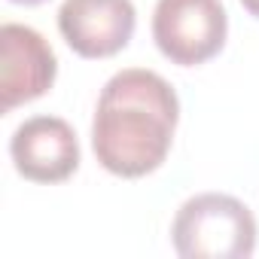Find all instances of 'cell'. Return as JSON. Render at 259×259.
I'll use <instances>...</instances> for the list:
<instances>
[{
  "label": "cell",
  "mask_w": 259,
  "mask_h": 259,
  "mask_svg": "<svg viewBox=\"0 0 259 259\" xmlns=\"http://www.w3.org/2000/svg\"><path fill=\"white\" fill-rule=\"evenodd\" d=\"M180 122L177 92L147 67H128L107 79L92 119V150L116 177H147L165 165Z\"/></svg>",
  "instance_id": "1"
},
{
  "label": "cell",
  "mask_w": 259,
  "mask_h": 259,
  "mask_svg": "<svg viewBox=\"0 0 259 259\" xmlns=\"http://www.w3.org/2000/svg\"><path fill=\"white\" fill-rule=\"evenodd\" d=\"M171 241L183 259H247L256 250V217L235 195L201 192L177 210Z\"/></svg>",
  "instance_id": "2"
},
{
  "label": "cell",
  "mask_w": 259,
  "mask_h": 259,
  "mask_svg": "<svg viewBox=\"0 0 259 259\" xmlns=\"http://www.w3.org/2000/svg\"><path fill=\"white\" fill-rule=\"evenodd\" d=\"M229 34V16L220 0H159L153 13V40L159 52L180 67L210 61Z\"/></svg>",
  "instance_id": "3"
},
{
  "label": "cell",
  "mask_w": 259,
  "mask_h": 259,
  "mask_svg": "<svg viewBox=\"0 0 259 259\" xmlns=\"http://www.w3.org/2000/svg\"><path fill=\"white\" fill-rule=\"evenodd\" d=\"M0 107L4 113L46 95L58 73V58L46 37L28 25L7 22L0 28Z\"/></svg>",
  "instance_id": "4"
},
{
  "label": "cell",
  "mask_w": 259,
  "mask_h": 259,
  "mask_svg": "<svg viewBox=\"0 0 259 259\" xmlns=\"http://www.w3.org/2000/svg\"><path fill=\"white\" fill-rule=\"evenodd\" d=\"M138 25L132 0H64L58 31L82 58H110L128 46Z\"/></svg>",
  "instance_id": "5"
},
{
  "label": "cell",
  "mask_w": 259,
  "mask_h": 259,
  "mask_svg": "<svg viewBox=\"0 0 259 259\" xmlns=\"http://www.w3.org/2000/svg\"><path fill=\"white\" fill-rule=\"evenodd\" d=\"M16 171L34 183H61L79 168V141L58 116L25 119L10 141Z\"/></svg>",
  "instance_id": "6"
},
{
  "label": "cell",
  "mask_w": 259,
  "mask_h": 259,
  "mask_svg": "<svg viewBox=\"0 0 259 259\" xmlns=\"http://www.w3.org/2000/svg\"><path fill=\"white\" fill-rule=\"evenodd\" d=\"M241 7H244L253 19H259V0H241Z\"/></svg>",
  "instance_id": "7"
},
{
  "label": "cell",
  "mask_w": 259,
  "mask_h": 259,
  "mask_svg": "<svg viewBox=\"0 0 259 259\" xmlns=\"http://www.w3.org/2000/svg\"><path fill=\"white\" fill-rule=\"evenodd\" d=\"M13 4H25V7H37V4H46V0H13Z\"/></svg>",
  "instance_id": "8"
}]
</instances>
